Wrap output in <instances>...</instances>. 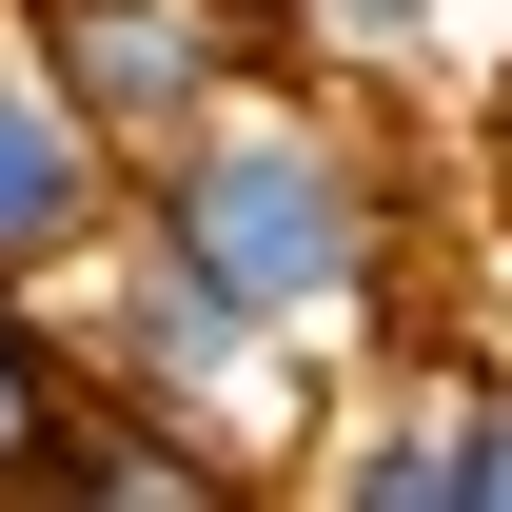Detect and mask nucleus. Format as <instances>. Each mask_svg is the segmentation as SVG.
Here are the masks:
<instances>
[{"mask_svg": "<svg viewBox=\"0 0 512 512\" xmlns=\"http://www.w3.org/2000/svg\"><path fill=\"white\" fill-rule=\"evenodd\" d=\"M335 493H375V512H453V375H434V414H394V434L335 453Z\"/></svg>", "mask_w": 512, "mask_h": 512, "instance_id": "6", "label": "nucleus"}, {"mask_svg": "<svg viewBox=\"0 0 512 512\" xmlns=\"http://www.w3.org/2000/svg\"><path fill=\"white\" fill-rule=\"evenodd\" d=\"M119 217L178 256V276H217L256 335H335V316L394 296V178H375V138L335 119V99H276V79H237L217 119H178L119 178Z\"/></svg>", "mask_w": 512, "mask_h": 512, "instance_id": "1", "label": "nucleus"}, {"mask_svg": "<svg viewBox=\"0 0 512 512\" xmlns=\"http://www.w3.org/2000/svg\"><path fill=\"white\" fill-rule=\"evenodd\" d=\"M20 40L60 60V99L119 158H158L178 119H217L256 79V40H276V0H20Z\"/></svg>", "mask_w": 512, "mask_h": 512, "instance_id": "3", "label": "nucleus"}, {"mask_svg": "<svg viewBox=\"0 0 512 512\" xmlns=\"http://www.w3.org/2000/svg\"><path fill=\"white\" fill-rule=\"evenodd\" d=\"M453 512H512V355L453 375Z\"/></svg>", "mask_w": 512, "mask_h": 512, "instance_id": "8", "label": "nucleus"}, {"mask_svg": "<svg viewBox=\"0 0 512 512\" xmlns=\"http://www.w3.org/2000/svg\"><path fill=\"white\" fill-rule=\"evenodd\" d=\"M119 178H138V158L79 119V99H60V60L0 20V296H60L79 256L119 237Z\"/></svg>", "mask_w": 512, "mask_h": 512, "instance_id": "4", "label": "nucleus"}, {"mask_svg": "<svg viewBox=\"0 0 512 512\" xmlns=\"http://www.w3.org/2000/svg\"><path fill=\"white\" fill-rule=\"evenodd\" d=\"M60 296H79V375H99V394H138V414H178V434H217L237 473L276 453L256 414H276V355H296V335H256L237 296H217V276H178V256L138 237V217H119L99 256H79Z\"/></svg>", "mask_w": 512, "mask_h": 512, "instance_id": "2", "label": "nucleus"}, {"mask_svg": "<svg viewBox=\"0 0 512 512\" xmlns=\"http://www.w3.org/2000/svg\"><path fill=\"white\" fill-rule=\"evenodd\" d=\"M276 20H296L335 79H414V60H434V0H276Z\"/></svg>", "mask_w": 512, "mask_h": 512, "instance_id": "7", "label": "nucleus"}, {"mask_svg": "<svg viewBox=\"0 0 512 512\" xmlns=\"http://www.w3.org/2000/svg\"><path fill=\"white\" fill-rule=\"evenodd\" d=\"M60 414H79V335H40V296H0V493H40Z\"/></svg>", "mask_w": 512, "mask_h": 512, "instance_id": "5", "label": "nucleus"}]
</instances>
